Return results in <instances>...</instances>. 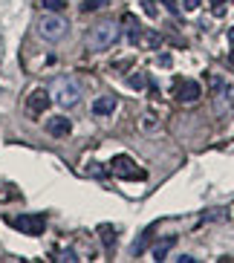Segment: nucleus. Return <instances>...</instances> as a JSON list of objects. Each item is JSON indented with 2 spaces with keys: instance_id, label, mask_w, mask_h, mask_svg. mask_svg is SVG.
<instances>
[{
  "instance_id": "8",
  "label": "nucleus",
  "mask_w": 234,
  "mask_h": 263,
  "mask_svg": "<svg viewBox=\"0 0 234 263\" xmlns=\"http://www.w3.org/2000/svg\"><path fill=\"white\" fill-rule=\"evenodd\" d=\"M47 130L52 133V136H67V133L72 130V124H70V119L55 116V119H49V122H47Z\"/></svg>"
},
{
  "instance_id": "3",
  "label": "nucleus",
  "mask_w": 234,
  "mask_h": 263,
  "mask_svg": "<svg viewBox=\"0 0 234 263\" xmlns=\"http://www.w3.org/2000/svg\"><path fill=\"white\" fill-rule=\"evenodd\" d=\"M35 29H38V35L44 41H61L64 35H67V29H70V24H67V21H64L61 15H55V12H47V15H41L38 17V26H35Z\"/></svg>"
},
{
  "instance_id": "17",
  "label": "nucleus",
  "mask_w": 234,
  "mask_h": 263,
  "mask_svg": "<svg viewBox=\"0 0 234 263\" xmlns=\"http://www.w3.org/2000/svg\"><path fill=\"white\" fill-rule=\"evenodd\" d=\"M130 84L136 87V90H142V87L148 84V78H145V76H133V78H130Z\"/></svg>"
},
{
  "instance_id": "2",
  "label": "nucleus",
  "mask_w": 234,
  "mask_h": 263,
  "mask_svg": "<svg viewBox=\"0 0 234 263\" xmlns=\"http://www.w3.org/2000/svg\"><path fill=\"white\" fill-rule=\"evenodd\" d=\"M52 101L58 107H75L81 101V84H78L72 76H58L52 81Z\"/></svg>"
},
{
  "instance_id": "23",
  "label": "nucleus",
  "mask_w": 234,
  "mask_h": 263,
  "mask_svg": "<svg viewBox=\"0 0 234 263\" xmlns=\"http://www.w3.org/2000/svg\"><path fill=\"white\" fill-rule=\"evenodd\" d=\"M211 3H217V6H220V3H226V0H211Z\"/></svg>"
},
{
  "instance_id": "4",
  "label": "nucleus",
  "mask_w": 234,
  "mask_h": 263,
  "mask_svg": "<svg viewBox=\"0 0 234 263\" xmlns=\"http://www.w3.org/2000/svg\"><path fill=\"white\" fill-rule=\"evenodd\" d=\"M6 223L12 229H17L21 234H29V237H38V234L47 232V217L44 214H15L6 217Z\"/></svg>"
},
{
  "instance_id": "20",
  "label": "nucleus",
  "mask_w": 234,
  "mask_h": 263,
  "mask_svg": "<svg viewBox=\"0 0 234 263\" xmlns=\"http://www.w3.org/2000/svg\"><path fill=\"white\" fill-rule=\"evenodd\" d=\"M200 3H203V0H185V9H197Z\"/></svg>"
},
{
  "instance_id": "21",
  "label": "nucleus",
  "mask_w": 234,
  "mask_h": 263,
  "mask_svg": "<svg viewBox=\"0 0 234 263\" xmlns=\"http://www.w3.org/2000/svg\"><path fill=\"white\" fill-rule=\"evenodd\" d=\"M228 44H231V47H234V26H231V29H228Z\"/></svg>"
},
{
  "instance_id": "12",
  "label": "nucleus",
  "mask_w": 234,
  "mask_h": 263,
  "mask_svg": "<svg viewBox=\"0 0 234 263\" xmlns=\"http://www.w3.org/2000/svg\"><path fill=\"white\" fill-rule=\"evenodd\" d=\"M99 232H102V240H104V246H113V243H116V232H113V226H102Z\"/></svg>"
},
{
  "instance_id": "14",
  "label": "nucleus",
  "mask_w": 234,
  "mask_h": 263,
  "mask_svg": "<svg viewBox=\"0 0 234 263\" xmlns=\"http://www.w3.org/2000/svg\"><path fill=\"white\" fill-rule=\"evenodd\" d=\"M148 237H150V229H148V232H142V237L136 240V246H133V255H142V249H145V243H148Z\"/></svg>"
},
{
  "instance_id": "5",
  "label": "nucleus",
  "mask_w": 234,
  "mask_h": 263,
  "mask_svg": "<svg viewBox=\"0 0 234 263\" xmlns=\"http://www.w3.org/2000/svg\"><path fill=\"white\" fill-rule=\"evenodd\" d=\"M110 174L119 177V179H145V177H148L139 165L133 162L130 156H113V162H110Z\"/></svg>"
},
{
  "instance_id": "16",
  "label": "nucleus",
  "mask_w": 234,
  "mask_h": 263,
  "mask_svg": "<svg viewBox=\"0 0 234 263\" xmlns=\"http://www.w3.org/2000/svg\"><path fill=\"white\" fill-rule=\"evenodd\" d=\"M102 6H110V0H87V3H84L87 12H93V9H102Z\"/></svg>"
},
{
  "instance_id": "11",
  "label": "nucleus",
  "mask_w": 234,
  "mask_h": 263,
  "mask_svg": "<svg viewBox=\"0 0 234 263\" xmlns=\"http://www.w3.org/2000/svg\"><path fill=\"white\" fill-rule=\"evenodd\" d=\"M177 243V237H165V240H159L153 249H150V255H153V260H165V255L171 252V246Z\"/></svg>"
},
{
  "instance_id": "1",
  "label": "nucleus",
  "mask_w": 234,
  "mask_h": 263,
  "mask_svg": "<svg viewBox=\"0 0 234 263\" xmlns=\"http://www.w3.org/2000/svg\"><path fill=\"white\" fill-rule=\"evenodd\" d=\"M119 24H113V21H102V24H95L93 29L87 32V49L90 52H104V49H110L113 44L119 41Z\"/></svg>"
},
{
  "instance_id": "15",
  "label": "nucleus",
  "mask_w": 234,
  "mask_h": 263,
  "mask_svg": "<svg viewBox=\"0 0 234 263\" xmlns=\"http://www.w3.org/2000/svg\"><path fill=\"white\" fill-rule=\"evenodd\" d=\"M55 260H64V263H72V260H78V255L72 252V249H64V252H58V257Z\"/></svg>"
},
{
  "instance_id": "22",
  "label": "nucleus",
  "mask_w": 234,
  "mask_h": 263,
  "mask_svg": "<svg viewBox=\"0 0 234 263\" xmlns=\"http://www.w3.org/2000/svg\"><path fill=\"white\" fill-rule=\"evenodd\" d=\"M228 61H231V67H234V47H231V55H228Z\"/></svg>"
},
{
  "instance_id": "10",
  "label": "nucleus",
  "mask_w": 234,
  "mask_h": 263,
  "mask_svg": "<svg viewBox=\"0 0 234 263\" xmlns=\"http://www.w3.org/2000/svg\"><path fill=\"white\" fill-rule=\"evenodd\" d=\"M125 26H127V38H130L133 44H142V26H139V17L125 15Z\"/></svg>"
},
{
  "instance_id": "7",
  "label": "nucleus",
  "mask_w": 234,
  "mask_h": 263,
  "mask_svg": "<svg viewBox=\"0 0 234 263\" xmlns=\"http://www.w3.org/2000/svg\"><path fill=\"white\" fill-rule=\"evenodd\" d=\"M49 101H52V96H49L47 90H32L29 101H26V110H29V113H44V110L49 107Z\"/></svg>"
},
{
  "instance_id": "6",
  "label": "nucleus",
  "mask_w": 234,
  "mask_h": 263,
  "mask_svg": "<svg viewBox=\"0 0 234 263\" xmlns=\"http://www.w3.org/2000/svg\"><path fill=\"white\" fill-rule=\"evenodd\" d=\"M173 93H177V99H180V101H197L200 96H203V87H200V81L182 78V81H177Z\"/></svg>"
},
{
  "instance_id": "13",
  "label": "nucleus",
  "mask_w": 234,
  "mask_h": 263,
  "mask_svg": "<svg viewBox=\"0 0 234 263\" xmlns=\"http://www.w3.org/2000/svg\"><path fill=\"white\" fill-rule=\"evenodd\" d=\"M41 6L47 9V12H61V9L67 6V0H44Z\"/></svg>"
},
{
  "instance_id": "18",
  "label": "nucleus",
  "mask_w": 234,
  "mask_h": 263,
  "mask_svg": "<svg viewBox=\"0 0 234 263\" xmlns=\"http://www.w3.org/2000/svg\"><path fill=\"white\" fill-rule=\"evenodd\" d=\"M139 3H142V9H145L148 15H156V3L153 0H139Z\"/></svg>"
},
{
  "instance_id": "19",
  "label": "nucleus",
  "mask_w": 234,
  "mask_h": 263,
  "mask_svg": "<svg viewBox=\"0 0 234 263\" xmlns=\"http://www.w3.org/2000/svg\"><path fill=\"white\" fill-rule=\"evenodd\" d=\"M162 3H165V9H168L171 15H177V0H162Z\"/></svg>"
},
{
  "instance_id": "9",
  "label": "nucleus",
  "mask_w": 234,
  "mask_h": 263,
  "mask_svg": "<svg viewBox=\"0 0 234 263\" xmlns=\"http://www.w3.org/2000/svg\"><path fill=\"white\" fill-rule=\"evenodd\" d=\"M113 110H116V96H102V99H95V104H93L95 116H110Z\"/></svg>"
}]
</instances>
